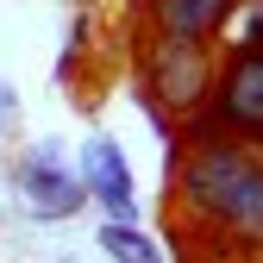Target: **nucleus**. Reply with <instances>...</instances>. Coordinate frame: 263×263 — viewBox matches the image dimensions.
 <instances>
[{
  "label": "nucleus",
  "mask_w": 263,
  "mask_h": 263,
  "mask_svg": "<svg viewBox=\"0 0 263 263\" xmlns=\"http://www.w3.org/2000/svg\"><path fill=\"white\" fill-rule=\"evenodd\" d=\"M182 207L194 219H207V226H226L232 232L238 213L251 207V194L263 188V151L232 138V132H213V138H201L188 157H182Z\"/></svg>",
  "instance_id": "nucleus-1"
},
{
  "label": "nucleus",
  "mask_w": 263,
  "mask_h": 263,
  "mask_svg": "<svg viewBox=\"0 0 263 263\" xmlns=\"http://www.w3.org/2000/svg\"><path fill=\"white\" fill-rule=\"evenodd\" d=\"M213 50L207 44H176V38H144V113L157 119H182V113H207L213 101Z\"/></svg>",
  "instance_id": "nucleus-2"
},
{
  "label": "nucleus",
  "mask_w": 263,
  "mask_h": 263,
  "mask_svg": "<svg viewBox=\"0 0 263 263\" xmlns=\"http://www.w3.org/2000/svg\"><path fill=\"white\" fill-rule=\"evenodd\" d=\"M207 119L263 151V44H232V57H226V69L213 82Z\"/></svg>",
  "instance_id": "nucleus-3"
},
{
  "label": "nucleus",
  "mask_w": 263,
  "mask_h": 263,
  "mask_svg": "<svg viewBox=\"0 0 263 263\" xmlns=\"http://www.w3.org/2000/svg\"><path fill=\"white\" fill-rule=\"evenodd\" d=\"M245 0H151V31L176 44H219V31L232 25V13Z\"/></svg>",
  "instance_id": "nucleus-4"
},
{
  "label": "nucleus",
  "mask_w": 263,
  "mask_h": 263,
  "mask_svg": "<svg viewBox=\"0 0 263 263\" xmlns=\"http://www.w3.org/2000/svg\"><path fill=\"white\" fill-rule=\"evenodd\" d=\"M82 182L101 194V207L113 213V226L138 219V194H132V170H125V151L113 138H88L82 144Z\"/></svg>",
  "instance_id": "nucleus-5"
},
{
  "label": "nucleus",
  "mask_w": 263,
  "mask_h": 263,
  "mask_svg": "<svg viewBox=\"0 0 263 263\" xmlns=\"http://www.w3.org/2000/svg\"><path fill=\"white\" fill-rule=\"evenodd\" d=\"M19 188H25L31 213H44V219H69V213L82 207V182L50 157V144H44V151H31V157L19 163Z\"/></svg>",
  "instance_id": "nucleus-6"
},
{
  "label": "nucleus",
  "mask_w": 263,
  "mask_h": 263,
  "mask_svg": "<svg viewBox=\"0 0 263 263\" xmlns=\"http://www.w3.org/2000/svg\"><path fill=\"white\" fill-rule=\"evenodd\" d=\"M101 251L113 263H163V251L138 232V226H101Z\"/></svg>",
  "instance_id": "nucleus-7"
},
{
  "label": "nucleus",
  "mask_w": 263,
  "mask_h": 263,
  "mask_svg": "<svg viewBox=\"0 0 263 263\" xmlns=\"http://www.w3.org/2000/svg\"><path fill=\"white\" fill-rule=\"evenodd\" d=\"M232 238H245V245H257V251H263V188L251 194V207L238 213V226H232Z\"/></svg>",
  "instance_id": "nucleus-8"
}]
</instances>
